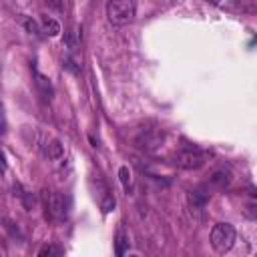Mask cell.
I'll use <instances>...</instances> for the list:
<instances>
[{"instance_id":"obj_1","label":"cell","mask_w":257,"mask_h":257,"mask_svg":"<svg viewBox=\"0 0 257 257\" xmlns=\"http://www.w3.org/2000/svg\"><path fill=\"white\" fill-rule=\"evenodd\" d=\"M137 16V0H108L106 2V18L114 26H124L133 22Z\"/></svg>"},{"instance_id":"obj_2","label":"cell","mask_w":257,"mask_h":257,"mask_svg":"<svg viewBox=\"0 0 257 257\" xmlns=\"http://www.w3.org/2000/svg\"><path fill=\"white\" fill-rule=\"evenodd\" d=\"M235 237H237V233H235L233 225H229V223H217L211 229V247L217 253H227L233 247Z\"/></svg>"},{"instance_id":"obj_3","label":"cell","mask_w":257,"mask_h":257,"mask_svg":"<svg viewBox=\"0 0 257 257\" xmlns=\"http://www.w3.org/2000/svg\"><path fill=\"white\" fill-rule=\"evenodd\" d=\"M44 207L46 217H50L52 221H64L68 217V199L58 191L44 193Z\"/></svg>"},{"instance_id":"obj_4","label":"cell","mask_w":257,"mask_h":257,"mask_svg":"<svg viewBox=\"0 0 257 257\" xmlns=\"http://www.w3.org/2000/svg\"><path fill=\"white\" fill-rule=\"evenodd\" d=\"M205 163V155L197 149V147H183L175 153V165L181 167V169H187V171H193V169H199L203 167Z\"/></svg>"},{"instance_id":"obj_5","label":"cell","mask_w":257,"mask_h":257,"mask_svg":"<svg viewBox=\"0 0 257 257\" xmlns=\"http://www.w3.org/2000/svg\"><path fill=\"white\" fill-rule=\"evenodd\" d=\"M163 139H165V133H163L161 128H143V131L139 133V137L135 139V143H137L139 149L155 151V149L161 147Z\"/></svg>"},{"instance_id":"obj_6","label":"cell","mask_w":257,"mask_h":257,"mask_svg":"<svg viewBox=\"0 0 257 257\" xmlns=\"http://www.w3.org/2000/svg\"><path fill=\"white\" fill-rule=\"evenodd\" d=\"M94 197H96V203L100 205V209L104 213H108V211L114 209V197H112L108 185L100 177H96V193H94Z\"/></svg>"},{"instance_id":"obj_7","label":"cell","mask_w":257,"mask_h":257,"mask_svg":"<svg viewBox=\"0 0 257 257\" xmlns=\"http://www.w3.org/2000/svg\"><path fill=\"white\" fill-rule=\"evenodd\" d=\"M231 183V171L221 167V169H215L211 175H209V185L211 187H217V189H223Z\"/></svg>"},{"instance_id":"obj_8","label":"cell","mask_w":257,"mask_h":257,"mask_svg":"<svg viewBox=\"0 0 257 257\" xmlns=\"http://www.w3.org/2000/svg\"><path fill=\"white\" fill-rule=\"evenodd\" d=\"M34 78H36V88H38L40 96L44 100H50L52 98V84H50V80L44 74H40V72H34Z\"/></svg>"},{"instance_id":"obj_9","label":"cell","mask_w":257,"mask_h":257,"mask_svg":"<svg viewBox=\"0 0 257 257\" xmlns=\"http://www.w3.org/2000/svg\"><path fill=\"white\" fill-rule=\"evenodd\" d=\"M44 155H46L48 159H52V161L60 159V157L64 155V149H62L60 141H58V139H48V141L44 143Z\"/></svg>"},{"instance_id":"obj_10","label":"cell","mask_w":257,"mask_h":257,"mask_svg":"<svg viewBox=\"0 0 257 257\" xmlns=\"http://www.w3.org/2000/svg\"><path fill=\"white\" fill-rule=\"evenodd\" d=\"M187 197H189V205H191L193 209H201V207H205V203L209 201V193H205V191H201V189H191Z\"/></svg>"},{"instance_id":"obj_11","label":"cell","mask_w":257,"mask_h":257,"mask_svg":"<svg viewBox=\"0 0 257 257\" xmlns=\"http://www.w3.org/2000/svg\"><path fill=\"white\" fill-rule=\"evenodd\" d=\"M42 32L48 36H56L60 32V24L52 16H42Z\"/></svg>"},{"instance_id":"obj_12","label":"cell","mask_w":257,"mask_h":257,"mask_svg":"<svg viewBox=\"0 0 257 257\" xmlns=\"http://www.w3.org/2000/svg\"><path fill=\"white\" fill-rule=\"evenodd\" d=\"M64 42H66V48H68L70 52H76V50L80 48V32H78V30H68Z\"/></svg>"},{"instance_id":"obj_13","label":"cell","mask_w":257,"mask_h":257,"mask_svg":"<svg viewBox=\"0 0 257 257\" xmlns=\"http://www.w3.org/2000/svg\"><path fill=\"white\" fill-rule=\"evenodd\" d=\"M128 249V237L124 235V231L116 233V243H114V251L116 255H124V251Z\"/></svg>"},{"instance_id":"obj_14","label":"cell","mask_w":257,"mask_h":257,"mask_svg":"<svg viewBox=\"0 0 257 257\" xmlns=\"http://www.w3.org/2000/svg\"><path fill=\"white\" fill-rule=\"evenodd\" d=\"M243 215L251 221H257V201H249L243 205Z\"/></svg>"},{"instance_id":"obj_15","label":"cell","mask_w":257,"mask_h":257,"mask_svg":"<svg viewBox=\"0 0 257 257\" xmlns=\"http://www.w3.org/2000/svg\"><path fill=\"white\" fill-rule=\"evenodd\" d=\"M64 251L60 249V247H56V245H44L40 251H38V255L40 257H46V255H62Z\"/></svg>"},{"instance_id":"obj_16","label":"cell","mask_w":257,"mask_h":257,"mask_svg":"<svg viewBox=\"0 0 257 257\" xmlns=\"http://www.w3.org/2000/svg\"><path fill=\"white\" fill-rule=\"evenodd\" d=\"M118 177H120L122 187L128 191V187H131V171H128V167H120L118 169Z\"/></svg>"},{"instance_id":"obj_17","label":"cell","mask_w":257,"mask_h":257,"mask_svg":"<svg viewBox=\"0 0 257 257\" xmlns=\"http://www.w3.org/2000/svg\"><path fill=\"white\" fill-rule=\"evenodd\" d=\"M24 28H26L30 34H36V36L40 34V30H38L36 22H34V20H30V18H26V20H24Z\"/></svg>"},{"instance_id":"obj_18","label":"cell","mask_w":257,"mask_h":257,"mask_svg":"<svg viewBox=\"0 0 257 257\" xmlns=\"http://www.w3.org/2000/svg\"><path fill=\"white\" fill-rule=\"evenodd\" d=\"M64 68H68L70 72H74V74H78V66H76V62H74V58L72 56H68V58H64Z\"/></svg>"},{"instance_id":"obj_19","label":"cell","mask_w":257,"mask_h":257,"mask_svg":"<svg viewBox=\"0 0 257 257\" xmlns=\"http://www.w3.org/2000/svg\"><path fill=\"white\" fill-rule=\"evenodd\" d=\"M50 4H52L56 10H62V6H60V2H58V0H50Z\"/></svg>"}]
</instances>
